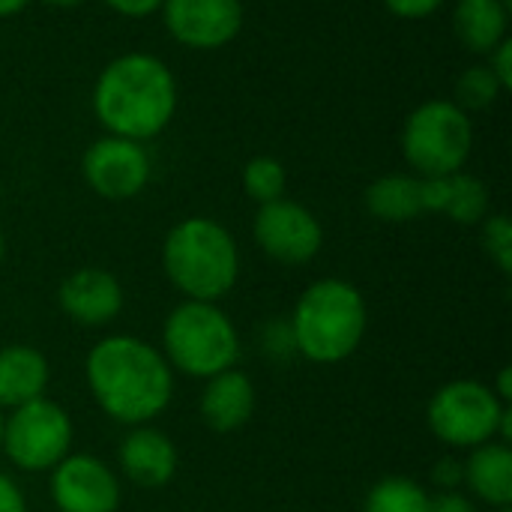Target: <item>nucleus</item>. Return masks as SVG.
<instances>
[{
  "mask_svg": "<svg viewBox=\"0 0 512 512\" xmlns=\"http://www.w3.org/2000/svg\"><path fill=\"white\" fill-rule=\"evenodd\" d=\"M96 405L123 426H147L174 396V369L150 342L138 336H105L84 363Z\"/></svg>",
  "mask_w": 512,
  "mask_h": 512,
  "instance_id": "nucleus-1",
  "label": "nucleus"
},
{
  "mask_svg": "<svg viewBox=\"0 0 512 512\" xmlns=\"http://www.w3.org/2000/svg\"><path fill=\"white\" fill-rule=\"evenodd\" d=\"M93 114L108 135L144 144L171 126L177 114V78L156 54H120L93 84Z\"/></svg>",
  "mask_w": 512,
  "mask_h": 512,
  "instance_id": "nucleus-2",
  "label": "nucleus"
},
{
  "mask_svg": "<svg viewBox=\"0 0 512 512\" xmlns=\"http://www.w3.org/2000/svg\"><path fill=\"white\" fill-rule=\"evenodd\" d=\"M162 267L168 282L186 300L219 303L237 285L240 249L222 222L189 216L165 234Z\"/></svg>",
  "mask_w": 512,
  "mask_h": 512,
  "instance_id": "nucleus-3",
  "label": "nucleus"
},
{
  "mask_svg": "<svg viewBox=\"0 0 512 512\" xmlns=\"http://www.w3.org/2000/svg\"><path fill=\"white\" fill-rule=\"evenodd\" d=\"M288 324L297 354L312 363L333 366L360 348L369 327V309L351 282L318 279L300 294Z\"/></svg>",
  "mask_w": 512,
  "mask_h": 512,
  "instance_id": "nucleus-4",
  "label": "nucleus"
},
{
  "mask_svg": "<svg viewBox=\"0 0 512 512\" xmlns=\"http://www.w3.org/2000/svg\"><path fill=\"white\" fill-rule=\"evenodd\" d=\"M162 357L174 372L207 381L237 366L240 333L216 303L183 300L165 318Z\"/></svg>",
  "mask_w": 512,
  "mask_h": 512,
  "instance_id": "nucleus-5",
  "label": "nucleus"
},
{
  "mask_svg": "<svg viewBox=\"0 0 512 512\" xmlns=\"http://www.w3.org/2000/svg\"><path fill=\"white\" fill-rule=\"evenodd\" d=\"M474 150V126L468 111L450 99L417 105L402 126V153L417 177H444L465 171Z\"/></svg>",
  "mask_w": 512,
  "mask_h": 512,
  "instance_id": "nucleus-6",
  "label": "nucleus"
},
{
  "mask_svg": "<svg viewBox=\"0 0 512 512\" xmlns=\"http://www.w3.org/2000/svg\"><path fill=\"white\" fill-rule=\"evenodd\" d=\"M510 411L507 402L495 396L492 387L459 378L435 390L426 408L432 435L453 450H474L489 441H498L501 420Z\"/></svg>",
  "mask_w": 512,
  "mask_h": 512,
  "instance_id": "nucleus-7",
  "label": "nucleus"
},
{
  "mask_svg": "<svg viewBox=\"0 0 512 512\" xmlns=\"http://www.w3.org/2000/svg\"><path fill=\"white\" fill-rule=\"evenodd\" d=\"M72 420L69 414L51 399H33L21 408H12L3 417V447L6 456L18 471H51L69 456L72 447Z\"/></svg>",
  "mask_w": 512,
  "mask_h": 512,
  "instance_id": "nucleus-8",
  "label": "nucleus"
},
{
  "mask_svg": "<svg viewBox=\"0 0 512 512\" xmlns=\"http://www.w3.org/2000/svg\"><path fill=\"white\" fill-rule=\"evenodd\" d=\"M150 153L141 141L102 135L81 156L87 186L105 201H129L150 183Z\"/></svg>",
  "mask_w": 512,
  "mask_h": 512,
  "instance_id": "nucleus-9",
  "label": "nucleus"
},
{
  "mask_svg": "<svg viewBox=\"0 0 512 512\" xmlns=\"http://www.w3.org/2000/svg\"><path fill=\"white\" fill-rule=\"evenodd\" d=\"M252 231H255V243L261 246V252L288 267L309 264L321 252V243H324L318 216L309 207L288 201V198L258 204Z\"/></svg>",
  "mask_w": 512,
  "mask_h": 512,
  "instance_id": "nucleus-10",
  "label": "nucleus"
},
{
  "mask_svg": "<svg viewBox=\"0 0 512 512\" xmlns=\"http://www.w3.org/2000/svg\"><path fill=\"white\" fill-rule=\"evenodd\" d=\"M162 21L171 39L192 51H219L243 30V0H165Z\"/></svg>",
  "mask_w": 512,
  "mask_h": 512,
  "instance_id": "nucleus-11",
  "label": "nucleus"
},
{
  "mask_svg": "<svg viewBox=\"0 0 512 512\" xmlns=\"http://www.w3.org/2000/svg\"><path fill=\"white\" fill-rule=\"evenodd\" d=\"M51 501L60 512H117L120 480L102 459L69 453L51 468Z\"/></svg>",
  "mask_w": 512,
  "mask_h": 512,
  "instance_id": "nucleus-12",
  "label": "nucleus"
},
{
  "mask_svg": "<svg viewBox=\"0 0 512 512\" xmlns=\"http://www.w3.org/2000/svg\"><path fill=\"white\" fill-rule=\"evenodd\" d=\"M60 309L81 327H105L123 312V285L102 267H78L57 288Z\"/></svg>",
  "mask_w": 512,
  "mask_h": 512,
  "instance_id": "nucleus-13",
  "label": "nucleus"
},
{
  "mask_svg": "<svg viewBox=\"0 0 512 512\" xmlns=\"http://www.w3.org/2000/svg\"><path fill=\"white\" fill-rule=\"evenodd\" d=\"M120 459V471L126 474L129 483H135L138 489H162L174 480L177 474V447L174 441L147 426H132L126 432V438L120 441L117 450Z\"/></svg>",
  "mask_w": 512,
  "mask_h": 512,
  "instance_id": "nucleus-14",
  "label": "nucleus"
},
{
  "mask_svg": "<svg viewBox=\"0 0 512 512\" xmlns=\"http://www.w3.org/2000/svg\"><path fill=\"white\" fill-rule=\"evenodd\" d=\"M423 180V210L444 213L459 225H480L489 216V186L468 174H444V177H420Z\"/></svg>",
  "mask_w": 512,
  "mask_h": 512,
  "instance_id": "nucleus-15",
  "label": "nucleus"
},
{
  "mask_svg": "<svg viewBox=\"0 0 512 512\" xmlns=\"http://www.w3.org/2000/svg\"><path fill=\"white\" fill-rule=\"evenodd\" d=\"M198 408H201V420L213 432H222V435L237 432L255 414V384L240 369H225L207 378Z\"/></svg>",
  "mask_w": 512,
  "mask_h": 512,
  "instance_id": "nucleus-16",
  "label": "nucleus"
},
{
  "mask_svg": "<svg viewBox=\"0 0 512 512\" xmlns=\"http://www.w3.org/2000/svg\"><path fill=\"white\" fill-rule=\"evenodd\" d=\"M48 360L30 345L0 348V411L21 408L33 399H42L48 390Z\"/></svg>",
  "mask_w": 512,
  "mask_h": 512,
  "instance_id": "nucleus-17",
  "label": "nucleus"
},
{
  "mask_svg": "<svg viewBox=\"0 0 512 512\" xmlns=\"http://www.w3.org/2000/svg\"><path fill=\"white\" fill-rule=\"evenodd\" d=\"M510 0H459L453 9V30L471 54H492L507 36Z\"/></svg>",
  "mask_w": 512,
  "mask_h": 512,
  "instance_id": "nucleus-18",
  "label": "nucleus"
},
{
  "mask_svg": "<svg viewBox=\"0 0 512 512\" xmlns=\"http://www.w3.org/2000/svg\"><path fill=\"white\" fill-rule=\"evenodd\" d=\"M468 489L489 507L507 510L512 504V450L501 441L474 447L465 462Z\"/></svg>",
  "mask_w": 512,
  "mask_h": 512,
  "instance_id": "nucleus-19",
  "label": "nucleus"
},
{
  "mask_svg": "<svg viewBox=\"0 0 512 512\" xmlns=\"http://www.w3.org/2000/svg\"><path fill=\"white\" fill-rule=\"evenodd\" d=\"M366 210L381 222H411L423 216V180L417 174H384L366 189Z\"/></svg>",
  "mask_w": 512,
  "mask_h": 512,
  "instance_id": "nucleus-20",
  "label": "nucleus"
},
{
  "mask_svg": "<svg viewBox=\"0 0 512 512\" xmlns=\"http://www.w3.org/2000/svg\"><path fill=\"white\" fill-rule=\"evenodd\" d=\"M429 492L411 477L378 480L363 501V512H429Z\"/></svg>",
  "mask_w": 512,
  "mask_h": 512,
  "instance_id": "nucleus-21",
  "label": "nucleus"
},
{
  "mask_svg": "<svg viewBox=\"0 0 512 512\" xmlns=\"http://www.w3.org/2000/svg\"><path fill=\"white\" fill-rule=\"evenodd\" d=\"M285 186H288V174L285 165L273 156H252L243 165V192L258 201V204H270L285 198Z\"/></svg>",
  "mask_w": 512,
  "mask_h": 512,
  "instance_id": "nucleus-22",
  "label": "nucleus"
},
{
  "mask_svg": "<svg viewBox=\"0 0 512 512\" xmlns=\"http://www.w3.org/2000/svg\"><path fill=\"white\" fill-rule=\"evenodd\" d=\"M504 93V84L495 78V72L486 66V63H477V66H468L459 78H456V105L462 111H480V108H489L501 99Z\"/></svg>",
  "mask_w": 512,
  "mask_h": 512,
  "instance_id": "nucleus-23",
  "label": "nucleus"
},
{
  "mask_svg": "<svg viewBox=\"0 0 512 512\" xmlns=\"http://www.w3.org/2000/svg\"><path fill=\"white\" fill-rule=\"evenodd\" d=\"M483 249L486 255L492 258V264L510 276L512 273V225L504 213H495V216H486L483 222Z\"/></svg>",
  "mask_w": 512,
  "mask_h": 512,
  "instance_id": "nucleus-24",
  "label": "nucleus"
},
{
  "mask_svg": "<svg viewBox=\"0 0 512 512\" xmlns=\"http://www.w3.org/2000/svg\"><path fill=\"white\" fill-rule=\"evenodd\" d=\"M261 348L267 357H291L297 354L294 348V333H291V324H279V321H270L261 333Z\"/></svg>",
  "mask_w": 512,
  "mask_h": 512,
  "instance_id": "nucleus-25",
  "label": "nucleus"
},
{
  "mask_svg": "<svg viewBox=\"0 0 512 512\" xmlns=\"http://www.w3.org/2000/svg\"><path fill=\"white\" fill-rule=\"evenodd\" d=\"M396 18H405V21H420V18H429L435 15L444 0H381Z\"/></svg>",
  "mask_w": 512,
  "mask_h": 512,
  "instance_id": "nucleus-26",
  "label": "nucleus"
},
{
  "mask_svg": "<svg viewBox=\"0 0 512 512\" xmlns=\"http://www.w3.org/2000/svg\"><path fill=\"white\" fill-rule=\"evenodd\" d=\"M432 483H435L441 492H456V489L465 483V462H459V459H453V456L441 459V462L432 468Z\"/></svg>",
  "mask_w": 512,
  "mask_h": 512,
  "instance_id": "nucleus-27",
  "label": "nucleus"
},
{
  "mask_svg": "<svg viewBox=\"0 0 512 512\" xmlns=\"http://www.w3.org/2000/svg\"><path fill=\"white\" fill-rule=\"evenodd\" d=\"M489 57V69L495 72V78L504 84V90H510L512 87V39H504L492 54H486Z\"/></svg>",
  "mask_w": 512,
  "mask_h": 512,
  "instance_id": "nucleus-28",
  "label": "nucleus"
},
{
  "mask_svg": "<svg viewBox=\"0 0 512 512\" xmlns=\"http://www.w3.org/2000/svg\"><path fill=\"white\" fill-rule=\"evenodd\" d=\"M165 0H105L108 9H114L123 18H147L162 9Z\"/></svg>",
  "mask_w": 512,
  "mask_h": 512,
  "instance_id": "nucleus-29",
  "label": "nucleus"
},
{
  "mask_svg": "<svg viewBox=\"0 0 512 512\" xmlns=\"http://www.w3.org/2000/svg\"><path fill=\"white\" fill-rule=\"evenodd\" d=\"M429 512H477V507L462 492H438L429 498Z\"/></svg>",
  "mask_w": 512,
  "mask_h": 512,
  "instance_id": "nucleus-30",
  "label": "nucleus"
},
{
  "mask_svg": "<svg viewBox=\"0 0 512 512\" xmlns=\"http://www.w3.org/2000/svg\"><path fill=\"white\" fill-rule=\"evenodd\" d=\"M0 512H27V501L15 480L0 474Z\"/></svg>",
  "mask_w": 512,
  "mask_h": 512,
  "instance_id": "nucleus-31",
  "label": "nucleus"
},
{
  "mask_svg": "<svg viewBox=\"0 0 512 512\" xmlns=\"http://www.w3.org/2000/svg\"><path fill=\"white\" fill-rule=\"evenodd\" d=\"M512 369H501V375H498V387H492L495 390V396L501 399V402H512V381H510Z\"/></svg>",
  "mask_w": 512,
  "mask_h": 512,
  "instance_id": "nucleus-32",
  "label": "nucleus"
},
{
  "mask_svg": "<svg viewBox=\"0 0 512 512\" xmlns=\"http://www.w3.org/2000/svg\"><path fill=\"white\" fill-rule=\"evenodd\" d=\"M27 6H30V0H0V18H12Z\"/></svg>",
  "mask_w": 512,
  "mask_h": 512,
  "instance_id": "nucleus-33",
  "label": "nucleus"
},
{
  "mask_svg": "<svg viewBox=\"0 0 512 512\" xmlns=\"http://www.w3.org/2000/svg\"><path fill=\"white\" fill-rule=\"evenodd\" d=\"M42 3H48V6H54V9H75V6H81L84 0H42Z\"/></svg>",
  "mask_w": 512,
  "mask_h": 512,
  "instance_id": "nucleus-34",
  "label": "nucleus"
},
{
  "mask_svg": "<svg viewBox=\"0 0 512 512\" xmlns=\"http://www.w3.org/2000/svg\"><path fill=\"white\" fill-rule=\"evenodd\" d=\"M3 255H6V240H3V231H0V264H3Z\"/></svg>",
  "mask_w": 512,
  "mask_h": 512,
  "instance_id": "nucleus-35",
  "label": "nucleus"
},
{
  "mask_svg": "<svg viewBox=\"0 0 512 512\" xmlns=\"http://www.w3.org/2000/svg\"><path fill=\"white\" fill-rule=\"evenodd\" d=\"M0 447H3V411H0Z\"/></svg>",
  "mask_w": 512,
  "mask_h": 512,
  "instance_id": "nucleus-36",
  "label": "nucleus"
},
{
  "mask_svg": "<svg viewBox=\"0 0 512 512\" xmlns=\"http://www.w3.org/2000/svg\"><path fill=\"white\" fill-rule=\"evenodd\" d=\"M498 512H512V510H510V507H507V510H498Z\"/></svg>",
  "mask_w": 512,
  "mask_h": 512,
  "instance_id": "nucleus-37",
  "label": "nucleus"
}]
</instances>
